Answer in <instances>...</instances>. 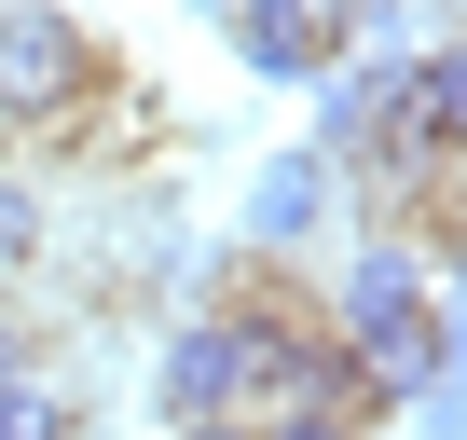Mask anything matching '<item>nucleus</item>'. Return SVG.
<instances>
[{"label":"nucleus","mask_w":467,"mask_h":440,"mask_svg":"<svg viewBox=\"0 0 467 440\" xmlns=\"http://www.w3.org/2000/svg\"><path fill=\"white\" fill-rule=\"evenodd\" d=\"M97 83H110L97 28H69L56 0H0V124L15 138H69Z\"/></svg>","instance_id":"1"},{"label":"nucleus","mask_w":467,"mask_h":440,"mask_svg":"<svg viewBox=\"0 0 467 440\" xmlns=\"http://www.w3.org/2000/svg\"><path fill=\"white\" fill-rule=\"evenodd\" d=\"M165 413L179 426H234V413H248V330H234V317H192L165 344Z\"/></svg>","instance_id":"2"},{"label":"nucleus","mask_w":467,"mask_h":440,"mask_svg":"<svg viewBox=\"0 0 467 440\" xmlns=\"http://www.w3.org/2000/svg\"><path fill=\"white\" fill-rule=\"evenodd\" d=\"M220 42L248 56L262 83H317V69H330V28H317V0H234V15H220Z\"/></svg>","instance_id":"3"},{"label":"nucleus","mask_w":467,"mask_h":440,"mask_svg":"<svg viewBox=\"0 0 467 440\" xmlns=\"http://www.w3.org/2000/svg\"><path fill=\"white\" fill-rule=\"evenodd\" d=\"M399 138L440 152V165H467V42H440V56L399 69Z\"/></svg>","instance_id":"4"},{"label":"nucleus","mask_w":467,"mask_h":440,"mask_svg":"<svg viewBox=\"0 0 467 440\" xmlns=\"http://www.w3.org/2000/svg\"><path fill=\"white\" fill-rule=\"evenodd\" d=\"M317 220H330V165H317V152H289V165L248 179V248H262V262H289Z\"/></svg>","instance_id":"5"},{"label":"nucleus","mask_w":467,"mask_h":440,"mask_svg":"<svg viewBox=\"0 0 467 440\" xmlns=\"http://www.w3.org/2000/svg\"><path fill=\"white\" fill-rule=\"evenodd\" d=\"M399 69H412V56H371V69H317V83H330V110H317V165H344V152H371V138L399 124Z\"/></svg>","instance_id":"6"},{"label":"nucleus","mask_w":467,"mask_h":440,"mask_svg":"<svg viewBox=\"0 0 467 440\" xmlns=\"http://www.w3.org/2000/svg\"><path fill=\"white\" fill-rule=\"evenodd\" d=\"M0 440H83V399L28 385V372H0Z\"/></svg>","instance_id":"7"},{"label":"nucleus","mask_w":467,"mask_h":440,"mask_svg":"<svg viewBox=\"0 0 467 440\" xmlns=\"http://www.w3.org/2000/svg\"><path fill=\"white\" fill-rule=\"evenodd\" d=\"M28 262H42V193L0 179V276H28Z\"/></svg>","instance_id":"8"},{"label":"nucleus","mask_w":467,"mask_h":440,"mask_svg":"<svg viewBox=\"0 0 467 440\" xmlns=\"http://www.w3.org/2000/svg\"><path fill=\"white\" fill-rule=\"evenodd\" d=\"M248 440H358V413H262Z\"/></svg>","instance_id":"9"},{"label":"nucleus","mask_w":467,"mask_h":440,"mask_svg":"<svg viewBox=\"0 0 467 440\" xmlns=\"http://www.w3.org/2000/svg\"><path fill=\"white\" fill-rule=\"evenodd\" d=\"M179 440H248V426H179Z\"/></svg>","instance_id":"10"},{"label":"nucleus","mask_w":467,"mask_h":440,"mask_svg":"<svg viewBox=\"0 0 467 440\" xmlns=\"http://www.w3.org/2000/svg\"><path fill=\"white\" fill-rule=\"evenodd\" d=\"M453 15H467V0H453Z\"/></svg>","instance_id":"11"}]
</instances>
